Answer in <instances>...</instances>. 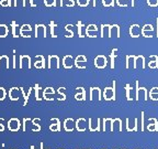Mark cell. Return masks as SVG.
Here are the masks:
<instances>
[{
  "mask_svg": "<svg viewBox=\"0 0 158 149\" xmlns=\"http://www.w3.org/2000/svg\"><path fill=\"white\" fill-rule=\"evenodd\" d=\"M103 98L106 101H115V81L113 82V87L104 88Z\"/></svg>",
  "mask_w": 158,
  "mask_h": 149,
  "instance_id": "6da1fadb",
  "label": "cell"
},
{
  "mask_svg": "<svg viewBox=\"0 0 158 149\" xmlns=\"http://www.w3.org/2000/svg\"><path fill=\"white\" fill-rule=\"evenodd\" d=\"M21 95H23L21 87H12L9 91V98L11 101H19Z\"/></svg>",
  "mask_w": 158,
  "mask_h": 149,
  "instance_id": "7a4b0ae2",
  "label": "cell"
},
{
  "mask_svg": "<svg viewBox=\"0 0 158 149\" xmlns=\"http://www.w3.org/2000/svg\"><path fill=\"white\" fill-rule=\"evenodd\" d=\"M141 97H143V99L147 101V90L145 87H139L138 86V82H136V91H135V99L138 101Z\"/></svg>",
  "mask_w": 158,
  "mask_h": 149,
  "instance_id": "3957f363",
  "label": "cell"
},
{
  "mask_svg": "<svg viewBox=\"0 0 158 149\" xmlns=\"http://www.w3.org/2000/svg\"><path fill=\"white\" fill-rule=\"evenodd\" d=\"M21 127V121L18 118H11L8 121V129L10 132H18Z\"/></svg>",
  "mask_w": 158,
  "mask_h": 149,
  "instance_id": "277c9868",
  "label": "cell"
},
{
  "mask_svg": "<svg viewBox=\"0 0 158 149\" xmlns=\"http://www.w3.org/2000/svg\"><path fill=\"white\" fill-rule=\"evenodd\" d=\"M106 64H108V61L104 55H98L95 59V65L97 69H104L106 67Z\"/></svg>",
  "mask_w": 158,
  "mask_h": 149,
  "instance_id": "5b68a950",
  "label": "cell"
},
{
  "mask_svg": "<svg viewBox=\"0 0 158 149\" xmlns=\"http://www.w3.org/2000/svg\"><path fill=\"white\" fill-rule=\"evenodd\" d=\"M47 67L48 69H59V59L57 55H49L48 62H47Z\"/></svg>",
  "mask_w": 158,
  "mask_h": 149,
  "instance_id": "8992f818",
  "label": "cell"
},
{
  "mask_svg": "<svg viewBox=\"0 0 158 149\" xmlns=\"http://www.w3.org/2000/svg\"><path fill=\"white\" fill-rule=\"evenodd\" d=\"M20 69H31V58L29 55H20Z\"/></svg>",
  "mask_w": 158,
  "mask_h": 149,
  "instance_id": "52a82bcc",
  "label": "cell"
},
{
  "mask_svg": "<svg viewBox=\"0 0 158 149\" xmlns=\"http://www.w3.org/2000/svg\"><path fill=\"white\" fill-rule=\"evenodd\" d=\"M32 34V27L30 25H23L20 27V36L23 38H31Z\"/></svg>",
  "mask_w": 158,
  "mask_h": 149,
  "instance_id": "ba28073f",
  "label": "cell"
},
{
  "mask_svg": "<svg viewBox=\"0 0 158 149\" xmlns=\"http://www.w3.org/2000/svg\"><path fill=\"white\" fill-rule=\"evenodd\" d=\"M75 65L78 67V69H86V66H87V58L84 56V55H78L75 60Z\"/></svg>",
  "mask_w": 158,
  "mask_h": 149,
  "instance_id": "9c48e42d",
  "label": "cell"
},
{
  "mask_svg": "<svg viewBox=\"0 0 158 149\" xmlns=\"http://www.w3.org/2000/svg\"><path fill=\"white\" fill-rule=\"evenodd\" d=\"M89 130L90 132H100V118L93 119V118H89Z\"/></svg>",
  "mask_w": 158,
  "mask_h": 149,
  "instance_id": "30bf717a",
  "label": "cell"
},
{
  "mask_svg": "<svg viewBox=\"0 0 158 149\" xmlns=\"http://www.w3.org/2000/svg\"><path fill=\"white\" fill-rule=\"evenodd\" d=\"M142 34V29L138 25H132L130 28V36L132 38H138Z\"/></svg>",
  "mask_w": 158,
  "mask_h": 149,
  "instance_id": "8fae6325",
  "label": "cell"
},
{
  "mask_svg": "<svg viewBox=\"0 0 158 149\" xmlns=\"http://www.w3.org/2000/svg\"><path fill=\"white\" fill-rule=\"evenodd\" d=\"M63 65L65 69H71L75 65V60L71 55H65L63 59Z\"/></svg>",
  "mask_w": 158,
  "mask_h": 149,
  "instance_id": "7c38bea8",
  "label": "cell"
},
{
  "mask_svg": "<svg viewBox=\"0 0 158 149\" xmlns=\"http://www.w3.org/2000/svg\"><path fill=\"white\" fill-rule=\"evenodd\" d=\"M64 128L66 132H73L76 128V121L73 118H67L64 121Z\"/></svg>",
  "mask_w": 158,
  "mask_h": 149,
  "instance_id": "4fadbf2b",
  "label": "cell"
},
{
  "mask_svg": "<svg viewBox=\"0 0 158 149\" xmlns=\"http://www.w3.org/2000/svg\"><path fill=\"white\" fill-rule=\"evenodd\" d=\"M38 36H43L46 38V27L44 25H38L35 28V38Z\"/></svg>",
  "mask_w": 158,
  "mask_h": 149,
  "instance_id": "5bb4252c",
  "label": "cell"
},
{
  "mask_svg": "<svg viewBox=\"0 0 158 149\" xmlns=\"http://www.w3.org/2000/svg\"><path fill=\"white\" fill-rule=\"evenodd\" d=\"M76 128L78 132H82L87 129V120L84 118H78L76 120Z\"/></svg>",
  "mask_w": 158,
  "mask_h": 149,
  "instance_id": "9a60e30c",
  "label": "cell"
},
{
  "mask_svg": "<svg viewBox=\"0 0 158 149\" xmlns=\"http://www.w3.org/2000/svg\"><path fill=\"white\" fill-rule=\"evenodd\" d=\"M95 98H97L98 101H100L101 97V91L98 87H91L90 90V101H93Z\"/></svg>",
  "mask_w": 158,
  "mask_h": 149,
  "instance_id": "2e32d148",
  "label": "cell"
},
{
  "mask_svg": "<svg viewBox=\"0 0 158 149\" xmlns=\"http://www.w3.org/2000/svg\"><path fill=\"white\" fill-rule=\"evenodd\" d=\"M135 69H145V58L143 55H138L135 59Z\"/></svg>",
  "mask_w": 158,
  "mask_h": 149,
  "instance_id": "e0dca14e",
  "label": "cell"
},
{
  "mask_svg": "<svg viewBox=\"0 0 158 149\" xmlns=\"http://www.w3.org/2000/svg\"><path fill=\"white\" fill-rule=\"evenodd\" d=\"M53 124L49 126V129L52 132H60V121L58 118H52L51 119Z\"/></svg>",
  "mask_w": 158,
  "mask_h": 149,
  "instance_id": "ac0fdd59",
  "label": "cell"
},
{
  "mask_svg": "<svg viewBox=\"0 0 158 149\" xmlns=\"http://www.w3.org/2000/svg\"><path fill=\"white\" fill-rule=\"evenodd\" d=\"M135 55H127L126 56V69H135Z\"/></svg>",
  "mask_w": 158,
  "mask_h": 149,
  "instance_id": "d6986e66",
  "label": "cell"
},
{
  "mask_svg": "<svg viewBox=\"0 0 158 149\" xmlns=\"http://www.w3.org/2000/svg\"><path fill=\"white\" fill-rule=\"evenodd\" d=\"M122 132V121L120 118H115L112 121V132Z\"/></svg>",
  "mask_w": 158,
  "mask_h": 149,
  "instance_id": "ffe728a7",
  "label": "cell"
},
{
  "mask_svg": "<svg viewBox=\"0 0 158 149\" xmlns=\"http://www.w3.org/2000/svg\"><path fill=\"white\" fill-rule=\"evenodd\" d=\"M75 99H77V101H84L86 99V91L84 87L77 88V94L75 95Z\"/></svg>",
  "mask_w": 158,
  "mask_h": 149,
  "instance_id": "44dd1931",
  "label": "cell"
},
{
  "mask_svg": "<svg viewBox=\"0 0 158 149\" xmlns=\"http://www.w3.org/2000/svg\"><path fill=\"white\" fill-rule=\"evenodd\" d=\"M36 59H38V61L34 64V66H35L36 69H45L46 65H45V59H44L43 55H38Z\"/></svg>",
  "mask_w": 158,
  "mask_h": 149,
  "instance_id": "7402d4cb",
  "label": "cell"
},
{
  "mask_svg": "<svg viewBox=\"0 0 158 149\" xmlns=\"http://www.w3.org/2000/svg\"><path fill=\"white\" fill-rule=\"evenodd\" d=\"M77 27H78V34L80 38H84L86 36V30H87V27L84 25L81 21H79L77 23Z\"/></svg>",
  "mask_w": 158,
  "mask_h": 149,
  "instance_id": "603a6c76",
  "label": "cell"
},
{
  "mask_svg": "<svg viewBox=\"0 0 158 149\" xmlns=\"http://www.w3.org/2000/svg\"><path fill=\"white\" fill-rule=\"evenodd\" d=\"M126 129L128 132H136L137 130V118L134 119V124L130 123V119H126Z\"/></svg>",
  "mask_w": 158,
  "mask_h": 149,
  "instance_id": "cb8c5ba5",
  "label": "cell"
},
{
  "mask_svg": "<svg viewBox=\"0 0 158 149\" xmlns=\"http://www.w3.org/2000/svg\"><path fill=\"white\" fill-rule=\"evenodd\" d=\"M115 36L117 38H120V27L117 25H112L110 29V38Z\"/></svg>",
  "mask_w": 158,
  "mask_h": 149,
  "instance_id": "d4e9b609",
  "label": "cell"
},
{
  "mask_svg": "<svg viewBox=\"0 0 158 149\" xmlns=\"http://www.w3.org/2000/svg\"><path fill=\"white\" fill-rule=\"evenodd\" d=\"M112 121H113V119H111V118L103 119V130L106 132H112Z\"/></svg>",
  "mask_w": 158,
  "mask_h": 149,
  "instance_id": "484cf974",
  "label": "cell"
},
{
  "mask_svg": "<svg viewBox=\"0 0 158 149\" xmlns=\"http://www.w3.org/2000/svg\"><path fill=\"white\" fill-rule=\"evenodd\" d=\"M110 29H111V25H101V36H102V38H104V36L110 38Z\"/></svg>",
  "mask_w": 158,
  "mask_h": 149,
  "instance_id": "4316f807",
  "label": "cell"
},
{
  "mask_svg": "<svg viewBox=\"0 0 158 149\" xmlns=\"http://www.w3.org/2000/svg\"><path fill=\"white\" fill-rule=\"evenodd\" d=\"M0 69H9V58L7 55L0 56Z\"/></svg>",
  "mask_w": 158,
  "mask_h": 149,
  "instance_id": "83f0119b",
  "label": "cell"
},
{
  "mask_svg": "<svg viewBox=\"0 0 158 149\" xmlns=\"http://www.w3.org/2000/svg\"><path fill=\"white\" fill-rule=\"evenodd\" d=\"M43 95H44V90H42V88L40 87V85L36 84L35 85V98H36V101H41V99L43 98Z\"/></svg>",
  "mask_w": 158,
  "mask_h": 149,
  "instance_id": "f1b7e54d",
  "label": "cell"
},
{
  "mask_svg": "<svg viewBox=\"0 0 158 149\" xmlns=\"http://www.w3.org/2000/svg\"><path fill=\"white\" fill-rule=\"evenodd\" d=\"M150 62H149V67L150 69H158V56L157 55H152L150 56Z\"/></svg>",
  "mask_w": 158,
  "mask_h": 149,
  "instance_id": "f546056e",
  "label": "cell"
},
{
  "mask_svg": "<svg viewBox=\"0 0 158 149\" xmlns=\"http://www.w3.org/2000/svg\"><path fill=\"white\" fill-rule=\"evenodd\" d=\"M8 27L5 25H0V38H5L8 36Z\"/></svg>",
  "mask_w": 158,
  "mask_h": 149,
  "instance_id": "4dcf8cb0",
  "label": "cell"
},
{
  "mask_svg": "<svg viewBox=\"0 0 158 149\" xmlns=\"http://www.w3.org/2000/svg\"><path fill=\"white\" fill-rule=\"evenodd\" d=\"M19 25H16V22H12V36H13V38H18V36H20V29Z\"/></svg>",
  "mask_w": 158,
  "mask_h": 149,
  "instance_id": "1f68e13d",
  "label": "cell"
},
{
  "mask_svg": "<svg viewBox=\"0 0 158 149\" xmlns=\"http://www.w3.org/2000/svg\"><path fill=\"white\" fill-rule=\"evenodd\" d=\"M148 130H152V132H157L158 130V120L156 118H154V124H149L147 126Z\"/></svg>",
  "mask_w": 158,
  "mask_h": 149,
  "instance_id": "d6a6232c",
  "label": "cell"
},
{
  "mask_svg": "<svg viewBox=\"0 0 158 149\" xmlns=\"http://www.w3.org/2000/svg\"><path fill=\"white\" fill-rule=\"evenodd\" d=\"M49 28H51V36H52V38H57V36H56V23L54 21H52L49 23Z\"/></svg>",
  "mask_w": 158,
  "mask_h": 149,
  "instance_id": "836d02e7",
  "label": "cell"
},
{
  "mask_svg": "<svg viewBox=\"0 0 158 149\" xmlns=\"http://www.w3.org/2000/svg\"><path fill=\"white\" fill-rule=\"evenodd\" d=\"M57 93L59 94V97H58V99H59V101H65V99H66L65 88H64V87H59V88H58Z\"/></svg>",
  "mask_w": 158,
  "mask_h": 149,
  "instance_id": "e575fe53",
  "label": "cell"
},
{
  "mask_svg": "<svg viewBox=\"0 0 158 149\" xmlns=\"http://www.w3.org/2000/svg\"><path fill=\"white\" fill-rule=\"evenodd\" d=\"M117 49L112 50V53H111V69H114V59H115V56H117Z\"/></svg>",
  "mask_w": 158,
  "mask_h": 149,
  "instance_id": "d590c367",
  "label": "cell"
},
{
  "mask_svg": "<svg viewBox=\"0 0 158 149\" xmlns=\"http://www.w3.org/2000/svg\"><path fill=\"white\" fill-rule=\"evenodd\" d=\"M57 0H44V5L46 6V7H56L57 6V2H56Z\"/></svg>",
  "mask_w": 158,
  "mask_h": 149,
  "instance_id": "8d00e7d4",
  "label": "cell"
},
{
  "mask_svg": "<svg viewBox=\"0 0 158 149\" xmlns=\"http://www.w3.org/2000/svg\"><path fill=\"white\" fill-rule=\"evenodd\" d=\"M125 90H126V98H127V101H132V99H133V97H132V95H131V90H132L131 86L126 85Z\"/></svg>",
  "mask_w": 158,
  "mask_h": 149,
  "instance_id": "74e56055",
  "label": "cell"
},
{
  "mask_svg": "<svg viewBox=\"0 0 158 149\" xmlns=\"http://www.w3.org/2000/svg\"><path fill=\"white\" fill-rule=\"evenodd\" d=\"M13 1H14V3H13L14 7H19V6L25 7V6H27V2H25V0H13Z\"/></svg>",
  "mask_w": 158,
  "mask_h": 149,
  "instance_id": "f35d334b",
  "label": "cell"
},
{
  "mask_svg": "<svg viewBox=\"0 0 158 149\" xmlns=\"http://www.w3.org/2000/svg\"><path fill=\"white\" fill-rule=\"evenodd\" d=\"M90 0H77V5L79 7H87L89 5Z\"/></svg>",
  "mask_w": 158,
  "mask_h": 149,
  "instance_id": "ab89813d",
  "label": "cell"
},
{
  "mask_svg": "<svg viewBox=\"0 0 158 149\" xmlns=\"http://www.w3.org/2000/svg\"><path fill=\"white\" fill-rule=\"evenodd\" d=\"M102 5L104 7H113L114 6V0H102Z\"/></svg>",
  "mask_w": 158,
  "mask_h": 149,
  "instance_id": "60d3db41",
  "label": "cell"
},
{
  "mask_svg": "<svg viewBox=\"0 0 158 149\" xmlns=\"http://www.w3.org/2000/svg\"><path fill=\"white\" fill-rule=\"evenodd\" d=\"M142 36H145V38H153L154 30L153 31H142Z\"/></svg>",
  "mask_w": 158,
  "mask_h": 149,
  "instance_id": "b9f144b4",
  "label": "cell"
},
{
  "mask_svg": "<svg viewBox=\"0 0 158 149\" xmlns=\"http://www.w3.org/2000/svg\"><path fill=\"white\" fill-rule=\"evenodd\" d=\"M130 0H117V3L120 7H127Z\"/></svg>",
  "mask_w": 158,
  "mask_h": 149,
  "instance_id": "7bdbcfd3",
  "label": "cell"
},
{
  "mask_svg": "<svg viewBox=\"0 0 158 149\" xmlns=\"http://www.w3.org/2000/svg\"><path fill=\"white\" fill-rule=\"evenodd\" d=\"M86 36H89V38H97L98 31H86Z\"/></svg>",
  "mask_w": 158,
  "mask_h": 149,
  "instance_id": "ee69618b",
  "label": "cell"
},
{
  "mask_svg": "<svg viewBox=\"0 0 158 149\" xmlns=\"http://www.w3.org/2000/svg\"><path fill=\"white\" fill-rule=\"evenodd\" d=\"M5 95H7V92L3 87H0V101H3L5 98Z\"/></svg>",
  "mask_w": 158,
  "mask_h": 149,
  "instance_id": "f6af8a7d",
  "label": "cell"
},
{
  "mask_svg": "<svg viewBox=\"0 0 158 149\" xmlns=\"http://www.w3.org/2000/svg\"><path fill=\"white\" fill-rule=\"evenodd\" d=\"M0 5L2 7H11V0H1L0 1Z\"/></svg>",
  "mask_w": 158,
  "mask_h": 149,
  "instance_id": "bcb514c9",
  "label": "cell"
},
{
  "mask_svg": "<svg viewBox=\"0 0 158 149\" xmlns=\"http://www.w3.org/2000/svg\"><path fill=\"white\" fill-rule=\"evenodd\" d=\"M55 94H44L43 95V98L44 99H46V101H53L54 99V96Z\"/></svg>",
  "mask_w": 158,
  "mask_h": 149,
  "instance_id": "7dc6e473",
  "label": "cell"
},
{
  "mask_svg": "<svg viewBox=\"0 0 158 149\" xmlns=\"http://www.w3.org/2000/svg\"><path fill=\"white\" fill-rule=\"evenodd\" d=\"M154 27L152 25H145L144 27L142 28V31H153Z\"/></svg>",
  "mask_w": 158,
  "mask_h": 149,
  "instance_id": "c3c4849f",
  "label": "cell"
},
{
  "mask_svg": "<svg viewBox=\"0 0 158 149\" xmlns=\"http://www.w3.org/2000/svg\"><path fill=\"white\" fill-rule=\"evenodd\" d=\"M147 3L149 7H157L158 0H147Z\"/></svg>",
  "mask_w": 158,
  "mask_h": 149,
  "instance_id": "681fc988",
  "label": "cell"
},
{
  "mask_svg": "<svg viewBox=\"0 0 158 149\" xmlns=\"http://www.w3.org/2000/svg\"><path fill=\"white\" fill-rule=\"evenodd\" d=\"M86 31H98V27L95 25H87V30Z\"/></svg>",
  "mask_w": 158,
  "mask_h": 149,
  "instance_id": "f907efd6",
  "label": "cell"
},
{
  "mask_svg": "<svg viewBox=\"0 0 158 149\" xmlns=\"http://www.w3.org/2000/svg\"><path fill=\"white\" fill-rule=\"evenodd\" d=\"M44 94H55V91L53 87H46L44 90Z\"/></svg>",
  "mask_w": 158,
  "mask_h": 149,
  "instance_id": "816d5d0a",
  "label": "cell"
},
{
  "mask_svg": "<svg viewBox=\"0 0 158 149\" xmlns=\"http://www.w3.org/2000/svg\"><path fill=\"white\" fill-rule=\"evenodd\" d=\"M149 98L153 101H158V94H149Z\"/></svg>",
  "mask_w": 158,
  "mask_h": 149,
  "instance_id": "f5cc1de1",
  "label": "cell"
},
{
  "mask_svg": "<svg viewBox=\"0 0 158 149\" xmlns=\"http://www.w3.org/2000/svg\"><path fill=\"white\" fill-rule=\"evenodd\" d=\"M149 94H158V87H153L149 91Z\"/></svg>",
  "mask_w": 158,
  "mask_h": 149,
  "instance_id": "db71d44e",
  "label": "cell"
},
{
  "mask_svg": "<svg viewBox=\"0 0 158 149\" xmlns=\"http://www.w3.org/2000/svg\"><path fill=\"white\" fill-rule=\"evenodd\" d=\"M141 117H142V130H144V113L143 112L141 114Z\"/></svg>",
  "mask_w": 158,
  "mask_h": 149,
  "instance_id": "11a10c76",
  "label": "cell"
},
{
  "mask_svg": "<svg viewBox=\"0 0 158 149\" xmlns=\"http://www.w3.org/2000/svg\"><path fill=\"white\" fill-rule=\"evenodd\" d=\"M74 5H75L74 0H68V3H67V6H71V7H73Z\"/></svg>",
  "mask_w": 158,
  "mask_h": 149,
  "instance_id": "9f6ffc18",
  "label": "cell"
},
{
  "mask_svg": "<svg viewBox=\"0 0 158 149\" xmlns=\"http://www.w3.org/2000/svg\"><path fill=\"white\" fill-rule=\"evenodd\" d=\"M12 67H13V69H16V55H13V65H12Z\"/></svg>",
  "mask_w": 158,
  "mask_h": 149,
  "instance_id": "6f0895ef",
  "label": "cell"
},
{
  "mask_svg": "<svg viewBox=\"0 0 158 149\" xmlns=\"http://www.w3.org/2000/svg\"><path fill=\"white\" fill-rule=\"evenodd\" d=\"M30 3H31V7H35V3H34V0H30Z\"/></svg>",
  "mask_w": 158,
  "mask_h": 149,
  "instance_id": "680465c9",
  "label": "cell"
},
{
  "mask_svg": "<svg viewBox=\"0 0 158 149\" xmlns=\"http://www.w3.org/2000/svg\"><path fill=\"white\" fill-rule=\"evenodd\" d=\"M97 6V0H93V7H95Z\"/></svg>",
  "mask_w": 158,
  "mask_h": 149,
  "instance_id": "91938a15",
  "label": "cell"
},
{
  "mask_svg": "<svg viewBox=\"0 0 158 149\" xmlns=\"http://www.w3.org/2000/svg\"><path fill=\"white\" fill-rule=\"evenodd\" d=\"M135 6V0H132V7H134Z\"/></svg>",
  "mask_w": 158,
  "mask_h": 149,
  "instance_id": "94428289",
  "label": "cell"
},
{
  "mask_svg": "<svg viewBox=\"0 0 158 149\" xmlns=\"http://www.w3.org/2000/svg\"><path fill=\"white\" fill-rule=\"evenodd\" d=\"M41 149H44V146H43V143H41Z\"/></svg>",
  "mask_w": 158,
  "mask_h": 149,
  "instance_id": "6125c7cd",
  "label": "cell"
},
{
  "mask_svg": "<svg viewBox=\"0 0 158 149\" xmlns=\"http://www.w3.org/2000/svg\"><path fill=\"white\" fill-rule=\"evenodd\" d=\"M30 149H35V148H34V146H31V148Z\"/></svg>",
  "mask_w": 158,
  "mask_h": 149,
  "instance_id": "be15d7a7",
  "label": "cell"
}]
</instances>
